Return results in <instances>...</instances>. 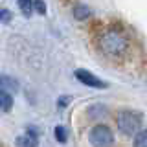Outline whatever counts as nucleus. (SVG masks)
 Wrapping results in <instances>:
<instances>
[{"instance_id":"nucleus-10","label":"nucleus","mask_w":147,"mask_h":147,"mask_svg":"<svg viewBox=\"0 0 147 147\" xmlns=\"http://www.w3.org/2000/svg\"><path fill=\"white\" fill-rule=\"evenodd\" d=\"M55 138H57V142H63V144H64V142L68 140V136H66V129L61 127V125L55 127Z\"/></svg>"},{"instance_id":"nucleus-7","label":"nucleus","mask_w":147,"mask_h":147,"mask_svg":"<svg viewBox=\"0 0 147 147\" xmlns=\"http://www.w3.org/2000/svg\"><path fill=\"white\" fill-rule=\"evenodd\" d=\"M0 90H4V92L18 90V83L15 79H11V77H7V76H2L0 77Z\"/></svg>"},{"instance_id":"nucleus-1","label":"nucleus","mask_w":147,"mask_h":147,"mask_svg":"<svg viewBox=\"0 0 147 147\" xmlns=\"http://www.w3.org/2000/svg\"><path fill=\"white\" fill-rule=\"evenodd\" d=\"M99 48L105 55L118 59V57H123V55H125L127 48H129V42H127V37L119 30H107L99 37Z\"/></svg>"},{"instance_id":"nucleus-3","label":"nucleus","mask_w":147,"mask_h":147,"mask_svg":"<svg viewBox=\"0 0 147 147\" xmlns=\"http://www.w3.org/2000/svg\"><path fill=\"white\" fill-rule=\"evenodd\" d=\"M90 144L94 147H110L114 144V134L107 125H96L90 131Z\"/></svg>"},{"instance_id":"nucleus-11","label":"nucleus","mask_w":147,"mask_h":147,"mask_svg":"<svg viewBox=\"0 0 147 147\" xmlns=\"http://www.w3.org/2000/svg\"><path fill=\"white\" fill-rule=\"evenodd\" d=\"M18 6H20L22 13H24L26 17H30L31 11H33V2H18Z\"/></svg>"},{"instance_id":"nucleus-8","label":"nucleus","mask_w":147,"mask_h":147,"mask_svg":"<svg viewBox=\"0 0 147 147\" xmlns=\"http://www.w3.org/2000/svg\"><path fill=\"white\" fill-rule=\"evenodd\" d=\"M13 107V98H11V94L9 92H4V90H0V109L2 110H11Z\"/></svg>"},{"instance_id":"nucleus-4","label":"nucleus","mask_w":147,"mask_h":147,"mask_svg":"<svg viewBox=\"0 0 147 147\" xmlns=\"http://www.w3.org/2000/svg\"><path fill=\"white\" fill-rule=\"evenodd\" d=\"M76 77L86 86H92V88H105V83L101 79H98L96 76H92L90 72H86V70H76Z\"/></svg>"},{"instance_id":"nucleus-12","label":"nucleus","mask_w":147,"mask_h":147,"mask_svg":"<svg viewBox=\"0 0 147 147\" xmlns=\"http://www.w3.org/2000/svg\"><path fill=\"white\" fill-rule=\"evenodd\" d=\"M11 11L9 9H4V7H0V22H9L11 20Z\"/></svg>"},{"instance_id":"nucleus-6","label":"nucleus","mask_w":147,"mask_h":147,"mask_svg":"<svg viewBox=\"0 0 147 147\" xmlns=\"http://www.w3.org/2000/svg\"><path fill=\"white\" fill-rule=\"evenodd\" d=\"M17 147H37V138L30 134H24V136H18L17 138Z\"/></svg>"},{"instance_id":"nucleus-13","label":"nucleus","mask_w":147,"mask_h":147,"mask_svg":"<svg viewBox=\"0 0 147 147\" xmlns=\"http://www.w3.org/2000/svg\"><path fill=\"white\" fill-rule=\"evenodd\" d=\"M33 9H37L40 15H46V4L44 2H33Z\"/></svg>"},{"instance_id":"nucleus-5","label":"nucleus","mask_w":147,"mask_h":147,"mask_svg":"<svg viewBox=\"0 0 147 147\" xmlns=\"http://www.w3.org/2000/svg\"><path fill=\"white\" fill-rule=\"evenodd\" d=\"M92 15L90 7L85 6V4H76L74 6V17L77 18V20H85V18H88Z\"/></svg>"},{"instance_id":"nucleus-14","label":"nucleus","mask_w":147,"mask_h":147,"mask_svg":"<svg viewBox=\"0 0 147 147\" xmlns=\"http://www.w3.org/2000/svg\"><path fill=\"white\" fill-rule=\"evenodd\" d=\"M68 103H70V96H63V98H59V101H57V107L59 109H64Z\"/></svg>"},{"instance_id":"nucleus-9","label":"nucleus","mask_w":147,"mask_h":147,"mask_svg":"<svg viewBox=\"0 0 147 147\" xmlns=\"http://www.w3.org/2000/svg\"><path fill=\"white\" fill-rule=\"evenodd\" d=\"M132 147H147V129L145 131H140L134 138V145Z\"/></svg>"},{"instance_id":"nucleus-2","label":"nucleus","mask_w":147,"mask_h":147,"mask_svg":"<svg viewBox=\"0 0 147 147\" xmlns=\"http://www.w3.org/2000/svg\"><path fill=\"white\" fill-rule=\"evenodd\" d=\"M118 129L123 132V134L131 136V134H138L142 127V116L138 112H132V110H123V112L118 114Z\"/></svg>"}]
</instances>
